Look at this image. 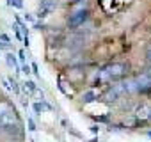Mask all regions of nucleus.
Instances as JSON below:
<instances>
[{
    "instance_id": "1",
    "label": "nucleus",
    "mask_w": 151,
    "mask_h": 142,
    "mask_svg": "<svg viewBox=\"0 0 151 142\" xmlns=\"http://www.w3.org/2000/svg\"><path fill=\"white\" fill-rule=\"evenodd\" d=\"M126 73H128V66L126 64L114 62V64H109V66H105L101 69L100 78L101 80H117V78H123Z\"/></svg>"
},
{
    "instance_id": "2",
    "label": "nucleus",
    "mask_w": 151,
    "mask_h": 142,
    "mask_svg": "<svg viewBox=\"0 0 151 142\" xmlns=\"http://www.w3.org/2000/svg\"><path fill=\"white\" fill-rule=\"evenodd\" d=\"M89 16H91L89 9H84V7L75 9V11L69 14V18H68V27H69V29H78V27H82V25L89 20Z\"/></svg>"
},
{
    "instance_id": "3",
    "label": "nucleus",
    "mask_w": 151,
    "mask_h": 142,
    "mask_svg": "<svg viewBox=\"0 0 151 142\" xmlns=\"http://www.w3.org/2000/svg\"><path fill=\"white\" fill-rule=\"evenodd\" d=\"M59 6V0H41L39 4V11H37V18H46L50 16Z\"/></svg>"
},
{
    "instance_id": "4",
    "label": "nucleus",
    "mask_w": 151,
    "mask_h": 142,
    "mask_svg": "<svg viewBox=\"0 0 151 142\" xmlns=\"http://www.w3.org/2000/svg\"><path fill=\"white\" fill-rule=\"evenodd\" d=\"M137 117H140V119H149V117H151V107H147V105L139 107V108H137Z\"/></svg>"
},
{
    "instance_id": "5",
    "label": "nucleus",
    "mask_w": 151,
    "mask_h": 142,
    "mask_svg": "<svg viewBox=\"0 0 151 142\" xmlns=\"http://www.w3.org/2000/svg\"><path fill=\"white\" fill-rule=\"evenodd\" d=\"M94 100H98V93H96V91H87V93H84V103H93Z\"/></svg>"
},
{
    "instance_id": "6",
    "label": "nucleus",
    "mask_w": 151,
    "mask_h": 142,
    "mask_svg": "<svg viewBox=\"0 0 151 142\" xmlns=\"http://www.w3.org/2000/svg\"><path fill=\"white\" fill-rule=\"evenodd\" d=\"M7 110H11V105L7 101H0V126H2V117Z\"/></svg>"
},
{
    "instance_id": "7",
    "label": "nucleus",
    "mask_w": 151,
    "mask_h": 142,
    "mask_svg": "<svg viewBox=\"0 0 151 142\" xmlns=\"http://www.w3.org/2000/svg\"><path fill=\"white\" fill-rule=\"evenodd\" d=\"M7 64H9V66H14V67H18V64H16V59L13 57V53H7Z\"/></svg>"
},
{
    "instance_id": "8",
    "label": "nucleus",
    "mask_w": 151,
    "mask_h": 142,
    "mask_svg": "<svg viewBox=\"0 0 151 142\" xmlns=\"http://www.w3.org/2000/svg\"><path fill=\"white\" fill-rule=\"evenodd\" d=\"M9 84H11V85H13V87H11V89H13V91H14V93H20V89H18V85H16V80H14V78H9Z\"/></svg>"
},
{
    "instance_id": "9",
    "label": "nucleus",
    "mask_w": 151,
    "mask_h": 142,
    "mask_svg": "<svg viewBox=\"0 0 151 142\" xmlns=\"http://www.w3.org/2000/svg\"><path fill=\"white\" fill-rule=\"evenodd\" d=\"M25 85H27V89H29L30 93H34V91H36V84H34V82H30V80H29V82H25Z\"/></svg>"
},
{
    "instance_id": "10",
    "label": "nucleus",
    "mask_w": 151,
    "mask_h": 142,
    "mask_svg": "<svg viewBox=\"0 0 151 142\" xmlns=\"http://www.w3.org/2000/svg\"><path fill=\"white\" fill-rule=\"evenodd\" d=\"M34 110H36L37 114H41V112H43V107H41L39 103H36V105H34Z\"/></svg>"
},
{
    "instance_id": "11",
    "label": "nucleus",
    "mask_w": 151,
    "mask_h": 142,
    "mask_svg": "<svg viewBox=\"0 0 151 142\" xmlns=\"http://www.w3.org/2000/svg\"><path fill=\"white\" fill-rule=\"evenodd\" d=\"M29 130H30V131H34V130H36V124H34V121H29Z\"/></svg>"
},
{
    "instance_id": "12",
    "label": "nucleus",
    "mask_w": 151,
    "mask_h": 142,
    "mask_svg": "<svg viewBox=\"0 0 151 142\" xmlns=\"http://www.w3.org/2000/svg\"><path fill=\"white\" fill-rule=\"evenodd\" d=\"M23 73H25V75H29V73H30V67H29L27 64H23Z\"/></svg>"
},
{
    "instance_id": "13",
    "label": "nucleus",
    "mask_w": 151,
    "mask_h": 142,
    "mask_svg": "<svg viewBox=\"0 0 151 142\" xmlns=\"http://www.w3.org/2000/svg\"><path fill=\"white\" fill-rule=\"evenodd\" d=\"M32 69H34V73H36V75H39V71H37V66H36V64H32Z\"/></svg>"
},
{
    "instance_id": "14",
    "label": "nucleus",
    "mask_w": 151,
    "mask_h": 142,
    "mask_svg": "<svg viewBox=\"0 0 151 142\" xmlns=\"http://www.w3.org/2000/svg\"><path fill=\"white\" fill-rule=\"evenodd\" d=\"M20 59H22V60H25V52H23V50L20 52Z\"/></svg>"
},
{
    "instance_id": "15",
    "label": "nucleus",
    "mask_w": 151,
    "mask_h": 142,
    "mask_svg": "<svg viewBox=\"0 0 151 142\" xmlns=\"http://www.w3.org/2000/svg\"><path fill=\"white\" fill-rule=\"evenodd\" d=\"M68 2H71V4H77V2H84V0H68Z\"/></svg>"
},
{
    "instance_id": "16",
    "label": "nucleus",
    "mask_w": 151,
    "mask_h": 142,
    "mask_svg": "<svg viewBox=\"0 0 151 142\" xmlns=\"http://www.w3.org/2000/svg\"><path fill=\"white\" fill-rule=\"evenodd\" d=\"M147 57H149V60H151V48H149V52H147Z\"/></svg>"
}]
</instances>
